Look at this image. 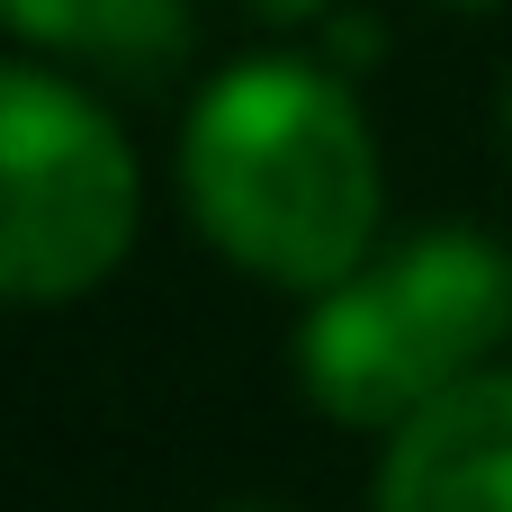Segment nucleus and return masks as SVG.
<instances>
[{
	"label": "nucleus",
	"mask_w": 512,
	"mask_h": 512,
	"mask_svg": "<svg viewBox=\"0 0 512 512\" xmlns=\"http://www.w3.org/2000/svg\"><path fill=\"white\" fill-rule=\"evenodd\" d=\"M180 198L243 279L315 297L378 252V126L333 54H243L180 117Z\"/></svg>",
	"instance_id": "1"
},
{
	"label": "nucleus",
	"mask_w": 512,
	"mask_h": 512,
	"mask_svg": "<svg viewBox=\"0 0 512 512\" xmlns=\"http://www.w3.org/2000/svg\"><path fill=\"white\" fill-rule=\"evenodd\" d=\"M512 342V252L486 225H423L306 297L288 369L342 432H396Z\"/></svg>",
	"instance_id": "2"
},
{
	"label": "nucleus",
	"mask_w": 512,
	"mask_h": 512,
	"mask_svg": "<svg viewBox=\"0 0 512 512\" xmlns=\"http://www.w3.org/2000/svg\"><path fill=\"white\" fill-rule=\"evenodd\" d=\"M144 225V171L90 81L45 54L0 72V279L18 306L108 288Z\"/></svg>",
	"instance_id": "3"
},
{
	"label": "nucleus",
	"mask_w": 512,
	"mask_h": 512,
	"mask_svg": "<svg viewBox=\"0 0 512 512\" xmlns=\"http://www.w3.org/2000/svg\"><path fill=\"white\" fill-rule=\"evenodd\" d=\"M378 512H512V369H477L378 441Z\"/></svg>",
	"instance_id": "4"
},
{
	"label": "nucleus",
	"mask_w": 512,
	"mask_h": 512,
	"mask_svg": "<svg viewBox=\"0 0 512 512\" xmlns=\"http://www.w3.org/2000/svg\"><path fill=\"white\" fill-rule=\"evenodd\" d=\"M9 36L27 54H54L63 72L117 81V90H162L189 63V0H0Z\"/></svg>",
	"instance_id": "5"
},
{
	"label": "nucleus",
	"mask_w": 512,
	"mask_h": 512,
	"mask_svg": "<svg viewBox=\"0 0 512 512\" xmlns=\"http://www.w3.org/2000/svg\"><path fill=\"white\" fill-rule=\"evenodd\" d=\"M243 9H252L261 27H288V36H297V27H324L342 0H243Z\"/></svg>",
	"instance_id": "6"
},
{
	"label": "nucleus",
	"mask_w": 512,
	"mask_h": 512,
	"mask_svg": "<svg viewBox=\"0 0 512 512\" xmlns=\"http://www.w3.org/2000/svg\"><path fill=\"white\" fill-rule=\"evenodd\" d=\"M504 144H512V81H504Z\"/></svg>",
	"instance_id": "7"
},
{
	"label": "nucleus",
	"mask_w": 512,
	"mask_h": 512,
	"mask_svg": "<svg viewBox=\"0 0 512 512\" xmlns=\"http://www.w3.org/2000/svg\"><path fill=\"white\" fill-rule=\"evenodd\" d=\"M441 9H495V0H441Z\"/></svg>",
	"instance_id": "8"
},
{
	"label": "nucleus",
	"mask_w": 512,
	"mask_h": 512,
	"mask_svg": "<svg viewBox=\"0 0 512 512\" xmlns=\"http://www.w3.org/2000/svg\"><path fill=\"white\" fill-rule=\"evenodd\" d=\"M225 512H279V504H225Z\"/></svg>",
	"instance_id": "9"
}]
</instances>
